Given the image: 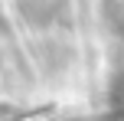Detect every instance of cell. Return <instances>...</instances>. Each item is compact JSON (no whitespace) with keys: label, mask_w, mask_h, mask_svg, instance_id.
Instances as JSON below:
<instances>
[{"label":"cell","mask_w":124,"mask_h":121,"mask_svg":"<svg viewBox=\"0 0 124 121\" xmlns=\"http://www.w3.org/2000/svg\"><path fill=\"white\" fill-rule=\"evenodd\" d=\"M114 105H121L124 108V69H118V75H114Z\"/></svg>","instance_id":"3"},{"label":"cell","mask_w":124,"mask_h":121,"mask_svg":"<svg viewBox=\"0 0 124 121\" xmlns=\"http://www.w3.org/2000/svg\"><path fill=\"white\" fill-rule=\"evenodd\" d=\"M16 13L33 26H59L72 10V0H13Z\"/></svg>","instance_id":"1"},{"label":"cell","mask_w":124,"mask_h":121,"mask_svg":"<svg viewBox=\"0 0 124 121\" xmlns=\"http://www.w3.org/2000/svg\"><path fill=\"white\" fill-rule=\"evenodd\" d=\"M105 16H108V26L118 36H124V0H108L105 3Z\"/></svg>","instance_id":"2"}]
</instances>
